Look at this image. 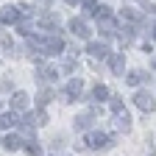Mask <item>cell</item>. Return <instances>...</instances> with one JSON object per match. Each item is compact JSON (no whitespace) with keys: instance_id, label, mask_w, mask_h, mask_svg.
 I'll list each match as a JSON object with an SVG mask.
<instances>
[{"instance_id":"cell-1","label":"cell","mask_w":156,"mask_h":156,"mask_svg":"<svg viewBox=\"0 0 156 156\" xmlns=\"http://www.w3.org/2000/svg\"><path fill=\"white\" fill-rule=\"evenodd\" d=\"M84 145L87 148H109V145H114V140L109 134H103V131H89L84 136Z\"/></svg>"},{"instance_id":"cell-2","label":"cell","mask_w":156,"mask_h":156,"mask_svg":"<svg viewBox=\"0 0 156 156\" xmlns=\"http://www.w3.org/2000/svg\"><path fill=\"white\" fill-rule=\"evenodd\" d=\"M81 92H84V81H81V78H70V84H67V89L62 92V98H64V103H73Z\"/></svg>"},{"instance_id":"cell-3","label":"cell","mask_w":156,"mask_h":156,"mask_svg":"<svg viewBox=\"0 0 156 156\" xmlns=\"http://www.w3.org/2000/svg\"><path fill=\"white\" fill-rule=\"evenodd\" d=\"M134 103H136V109L145 112V114H151V112L156 109V101H153L148 92H136V95H134Z\"/></svg>"},{"instance_id":"cell-4","label":"cell","mask_w":156,"mask_h":156,"mask_svg":"<svg viewBox=\"0 0 156 156\" xmlns=\"http://www.w3.org/2000/svg\"><path fill=\"white\" fill-rule=\"evenodd\" d=\"M42 42H45V53L48 56H58L64 50V42L58 36H53V34H48V36H42Z\"/></svg>"},{"instance_id":"cell-5","label":"cell","mask_w":156,"mask_h":156,"mask_svg":"<svg viewBox=\"0 0 156 156\" xmlns=\"http://www.w3.org/2000/svg\"><path fill=\"white\" fill-rule=\"evenodd\" d=\"M36 75H39V81H53V78H58V70H56V64L36 62Z\"/></svg>"},{"instance_id":"cell-6","label":"cell","mask_w":156,"mask_h":156,"mask_svg":"<svg viewBox=\"0 0 156 156\" xmlns=\"http://www.w3.org/2000/svg\"><path fill=\"white\" fill-rule=\"evenodd\" d=\"M114 128H117V131H123V134H128V131H131V114H128L126 109L114 112Z\"/></svg>"},{"instance_id":"cell-7","label":"cell","mask_w":156,"mask_h":156,"mask_svg":"<svg viewBox=\"0 0 156 156\" xmlns=\"http://www.w3.org/2000/svg\"><path fill=\"white\" fill-rule=\"evenodd\" d=\"M20 20V9L17 6H3L0 9V25H14Z\"/></svg>"},{"instance_id":"cell-8","label":"cell","mask_w":156,"mask_h":156,"mask_svg":"<svg viewBox=\"0 0 156 156\" xmlns=\"http://www.w3.org/2000/svg\"><path fill=\"white\" fill-rule=\"evenodd\" d=\"M87 53L95 56V58H109V56H112L106 42H89V45H87Z\"/></svg>"},{"instance_id":"cell-9","label":"cell","mask_w":156,"mask_h":156,"mask_svg":"<svg viewBox=\"0 0 156 156\" xmlns=\"http://www.w3.org/2000/svg\"><path fill=\"white\" fill-rule=\"evenodd\" d=\"M98 28H101V34H103V36H114L117 31H120L112 17H98Z\"/></svg>"},{"instance_id":"cell-10","label":"cell","mask_w":156,"mask_h":156,"mask_svg":"<svg viewBox=\"0 0 156 156\" xmlns=\"http://www.w3.org/2000/svg\"><path fill=\"white\" fill-rule=\"evenodd\" d=\"M109 67H112L114 75H123V70H126V56L123 53H112L109 56Z\"/></svg>"},{"instance_id":"cell-11","label":"cell","mask_w":156,"mask_h":156,"mask_svg":"<svg viewBox=\"0 0 156 156\" xmlns=\"http://www.w3.org/2000/svg\"><path fill=\"white\" fill-rule=\"evenodd\" d=\"M70 31H73L78 39H87V36H89V25L84 23V20H78V17H75V20H70Z\"/></svg>"},{"instance_id":"cell-12","label":"cell","mask_w":156,"mask_h":156,"mask_svg":"<svg viewBox=\"0 0 156 156\" xmlns=\"http://www.w3.org/2000/svg\"><path fill=\"white\" fill-rule=\"evenodd\" d=\"M36 23L42 25V28H48V31H53V34L58 31V17H56V14H39Z\"/></svg>"},{"instance_id":"cell-13","label":"cell","mask_w":156,"mask_h":156,"mask_svg":"<svg viewBox=\"0 0 156 156\" xmlns=\"http://www.w3.org/2000/svg\"><path fill=\"white\" fill-rule=\"evenodd\" d=\"M11 109L14 112H25L28 109V95L25 92H14L11 95Z\"/></svg>"},{"instance_id":"cell-14","label":"cell","mask_w":156,"mask_h":156,"mask_svg":"<svg viewBox=\"0 0 156 156\" xmlns=\"http://www.w3.org/2000/svg\"><path fill=\"white\" fill-rule=\"evenodd\" d=\"M120 17H123V23H128V25H140V23H142V14L134 11V9H123Z\"/></svg>"},{"instance_id":"cell-15","label":"cell","mask_w":156,"mask_h":156,"mask_svg":"<svg viewBox=\"0 0 156 156\" xmlns=\"http://www.w3.org/2000/svg\"><path fill=\"white\" fill-rule=\"evenodd\" d=\"M73 126H75L78 131H87V128L92 126V112H84V114H78L75 120H73Z\"/></svg>"},{"instance_id":"cell-16","label":"cell","mask_w":156,"mask_h":156,"mask_svg":"<svg viewBox=\"0 0 156 156\" xmlns=\"http://www.w3.org/2000/svg\"><path fill=\"white\" fill-rule=\"evenodd\" d=\"M142 81H148V75H145L142 70H131L128 78H126V84H128V87H140Z\"/></svg>"},{"instance_id":"cell-17","label":"cell","mask_w":156,"mask_h":156,"mask_svg":"<svg viewBox=\"0 0 156 156\" xmlns=\"http://www.w3.org/2000/svg\"><path fill=\"white\" fill-rule=\"evenodd\" d=\"M3 148L6 151H20V148H23V140H20L17 134H9L6 140H3Z\"/></svg>"},{"instance_id":"cell-18","label":"cell","mask_w":156,"mask_h":156,"mask_svg":"<svg viewBox=\"0 0 156 156\" xmlns=\"http://www.w3.org/2000/svg\"><path fill=\"white\" fill-rule=\"evenodd\" d=\"M14 126H17V117L14 114H0V128H3V131L6 128H14Z\"/></svg>"},{"instance_id":"cell-19","label":"cell","mask_w":156,"mask_h":156,"mask_svg":"<svg viewBox=\"0 0 156 156\" xmlns=\"http://www.w3.org/2000/svg\"><path fill=\"white\" fill-rule=\"evenodd\" d=\"M106 98H109V89H106V87L98 84V87L92 89V101H106Z\"/></svg>"},{"instance_id":"cell-20","label":"cell","mask_w":156,"mask_h":156,"mask_svg":"<svg viewBox=\"0 0 156 156\" xmlns=\"http://www.w3.org/2000/svg\"><path fill=\"white\" fill-rule=\"evenodd\" d=\"M25 153L28 156H42V148H39L36 142H25Z\"/></svg>"},{"instance_id":"cell-21","label":"cell","mask_w":156,"mask_h":156,"mask_svg":"<svg viewBox=\"0 0 156 156\" xmlns=\"http://www.w3.org/2000/svg\"><path fill=\"white\" fill-rule=\"evenodd\" d=\"M92 14H95V17H112V9H109V6H98Z\"/></svg>"},{"instance_id":"cell-22","label":"cell","mask_w":156,"mask_h":156,"mask_svg":"<svg viewBox=\"0 0 156 156\" xmlns=\"http://www.w3.org/2000/svg\"><path fill=\"white\" fill-rule=\"evenodd\" d=\"M50 98H53V92H50V89H45L42 95H39V106H45V103H50Z\"/></svg>"},{"instance_id":"cell-23","label":"cell","mask_w":156,"mask_h":156,"mask_svg":"<svg viewBox=\"0 0 156 156\" xmlns=\"http://www.w3.org/2000/svg\"><path fill=\"white\" fill-rule=\"evenodd\" d=\"M62 142H64V136H62V134H58V136H53V140H50V145H53V148H62Z\"/></svg>"},{"instance_id":"cell-24","label":"cell","mask_w":156,"mask_h":156,"mask_svg":"<svg viewBox=\"0 0 156 156\" xmlns=\"http://www.w3.org/2000/svg\"><path fill=\"white\" fill-rule=\"evenodd\" d=\"M112 109H114V112L123 109V101H120V98H112Z\"/></svg>"},{"instance_id":"cell-25","label":"cell","mask_w":156,"mask_h":156,"mask_svg":"<svg viewBox=\"0 0 156 156\" xmlns=\"http://www.w3.org/2000/svg\"><path fill=\"white\" fill-rule=\"evenodd\" d=\"M84 9H87V11H89V14H92V11H95V9H98V6H95V0H84Z\"/></svg>"},{"instance_id":"cell-26","label":"cell","mask_w":156,"mask_h":156,"mask_svg":"<svg viewBox=\"0 0 156 156\" xmlns=\"http://www.w3.org/2000/svg\"><path fill=\"white\" fill-rule=\"evenodd\" d=\"M64 70H67V73L75 70V58H67V62H64Z\"/></svg>"},{"instance_id":"cell-27","label":"cell","mask_w":156,"mask_h":156,"mask_svg":"<svg viewBox=\"0 0 156 156\" xmlns=\"http://www.w3.org/2000/svg\"><path fill=\"white\" fill-rule=\"evenodd\" d=\"M0 89H3V92H11V81H6V78H3V81H0Z\"/></svg>"},{"instance_id":"cell-28","label":"cell","mask_w":156,"mask_h":156,"mask_svg":"<svg viewBox=\"0 0 156 156\" xmlns=\"http://www.w3.org/2000/svg\"><path fill=\"white\" fill-rule=\"evenodd\" d=\"M64 3H67V6H78V3H81V0H64Z\"/></svg>"},{"instance_id":"cell-29","label":"cell","mask_w":156,"mask_h":156,"mask_svg":"<svg viewBox=\"0 0 156 156\" xmlns=\"http://www.w3.org/2000/svg\"><path fill=\"white\" fill-rule=\"evenodd\" d=\"M145 9H148V11H153V14H156V6H148V3H145Z\"/></svg>"},{"instance_id":"cell-30","label":"cell","mask_w":156,"mask_h":156,"mask_svg":"<svg viewBox=\"0 0 156 156\" xmlns=\"http://www.w3.org/2000/svg\"><path fill=\"white\" fill-rule=\"evenodd\" d=\"M153 39H156V28H153Z\"/></svg>"},{"instance_id":"cell-31","label":"cell","mask_w":156,"mask_h":156,"mask_svg":"<svg viewBox=\"0 0 156 156\" xmlns=\"http://www.w3.org/2000/svg\"><path fill=\"white\" fill-rule=\"evenodd\" d=\"M153 67H156V58H153Z\"/></svg>"}]
</instances>
